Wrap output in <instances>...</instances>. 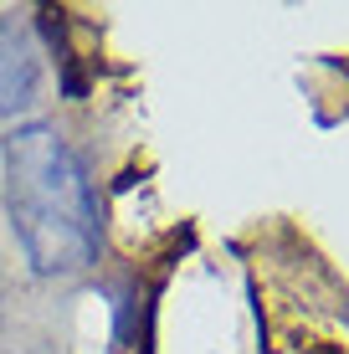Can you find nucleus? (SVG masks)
I'll return each instance as SVG.
<instances>
[{"label":"nucleus","mask_w":349,"mask_h":354,"mask_svg":"<svg viewBox=\"0 0 349 354\" xmlns=\"http://www.w3.org/2000/svg\"><path fill=\"white\" fill-rule=\"evenodd\" d=\"M6 211L21 252L41 277H72L98 257V211L67 139L26 124L6 139Z\"/></svg>","instance_id":"1"},{"label":"nucleus","mask_w":349,"mask_h":354,"mask_svg":"<svg viewBox=\"0 0 349 354\" xmlns=\"http://www.w3.org/2000/svg\"><path fill=\"white\" fill-rule=\"evenodd\" d=\"M36 52L26 41V31L10 16H0V118L21 113V108L36 97Z\"/></svg>","instance_id":"2"}]
</instances>
